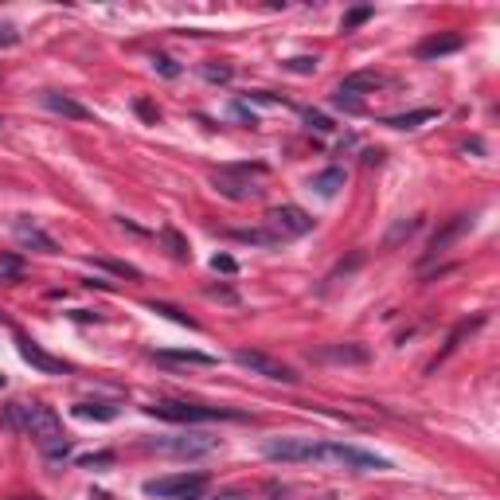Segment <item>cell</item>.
Masks as SVG:
<instances>
[{
    "label": "cell",
    "mask_w": 500,
    "mask_h": 500,
    "mask_svg": "<svg viewBox=\"0 0 500 500\" xmlns=\"http://www.w3.org/2000/svg\"><path fill=\"white\" fill-rule=\"evenodd\" d=\"M161 243L169 246V254H172V258H180V262H188V258H191V250H188V239L180 235L176 227H161Z\"/></svg>",
    "instance_id": "603a6c76"
},
{
    "label": "cell",
    "mask_w": 500,
    "mask_h": 500,
    "mask_svg": "<svg viewBox=\"0 0 500 500\" xmlns=\"http://www.w3.org/2000/svg\"><path fill=\"white\" fill-rule=\"evenodd\" d=\"M12 235H16V243L28 246V250H44V254H55V250H59V243H55L47 231H39L28 215H16L12 219Z\"/></svg>",
    "instance_id": "7c38bea8"
},
{
    "label": "cell",
    "mask_w": 500,
    "mask_h": 500,
    "mask_svg": "<svg viewBox=\"0 0 500 500\" xmlns=\"http://www.w3.org/2000/svg\"><path fill=\"white\" fill-rule=\"evenodd\" d=\"M262 454L270 461H294L305 465L316 457V438H266L262 441Z\"/></svg>",
    "instance_id": "9c48e42d"
},
{
    "label": "cell",
    "mask_w": 500,
    "mask_h": 500,
    "mask_svg": "<svg viewBox=\"0 0 500 500\" xmlns=\"http://www.w3.org/2000/svg\"><path fill=\"white\" fill-rule=\"evenodd\" d=\"M231 239L235 243H246V246H266V250H274V246H281L278 239L270 235L266 227H250V231H231Z\"/></svg>",
    "instance_id": "7402d4cb"
},
{
    "label": "cell",
    "mask_w": 500,
    "mask_h": 500,
    "mask_svg": "<svg viewBox=\"0 0 500 500\" xmlns=\"http://www.w3.org/2000/svg\"><path fill=\"white\" fill-rule=\"evenodd\" d=\"M74 419H86V422H114L121 414L118 403H94V399H82V403L71 406Z\"/></svg>",
    "instance_id": "e0dca14e"
},
{
    "label": "cell",
    "mask_w": 500,
    "mask_h": 500,
    "mask_svg": "<svg viewBox=\"0 0 500 500\" xmlns=\"http://www.w3.org/2000/svg\"><path fill=\"white\" fill-rule=\"evenodd\" d=\"M438 110H430V106H422V110H406V114H391V118H383L387 129H419V125L434 121Z\"/></svg>",
    "instance_id": "ffe728a7"
},
{
    "label": "cell",
    "mask_w": 500,
    "mask_h": 500,
    "mask_svg": "<svg viewBox=\"0 0 500 500\" xmlns=\"http://www.w3.org/2000/svg\"><path fill=\"white\" fill-rule=\"evenodd\" d=\"M94 266H98V270L118 274V278H141V270H137V266H129V262H114V258H94Z\"/></svg>",
    "instance_id": "484cf974"
},
{
    "label": "cell",
    "mask_w": 500,
    "mask_h": 500,
    "mask_svg": "<svg viewBox=\"0 0 500 500\" xmlns=\"http://www.w3.org/2000/svg\"><path fill=\"white\" fill-rule=\"evenodd\" d=\"M149 63H153V71L164 74V79H180V71H184V66H180L176 59H169V55H153Z\"/></svg>",
    "instance_id": "f1b7e54d"
},
{
    "label": "cell",
    "mask_w": 500,
    "mask_h": 500,
    "mask_svg": "<svg viewBox=\"0 0 500 500\" xmlns=\"http://www.w3.org/2000/svg\"><path fill=\"white\" fill-rule=\"evenodd\" d=\"M301 118H305V125H309L313 133H332V129H336V125L324 118L321 110H301Z\"/></svg>",
    "instance_id": "1f68e13d"
},
{
    "label": "cell",
    "mask_w": 500,
    "mask_h": 500,
    "mask_svg": "<svg viewBox=\"0 0 500 500\" xmlns=\"http://www.w3.org/2000/svg\"><path fill=\"white\" fill-rule=\"evenodd\" d=\"M254 176H266V164H231V169H215L211 184L227 199H258L262 188L254 184Z\"/></svg>",
    "instance_id": "5b68a950"
},
{
    "label": "cell",
    "mask_w": 500,
    "mask_h": 500,
    "mask_svg": "<svg viewBox=\"0 0 500 500\" xmlns=\"http://www.w3.org/2000/svg\"><path fill=\"white\" fill-rule=\"evenodd\" d=\"M145 414H153V419H164V422H243L246 414L243 411H231V406H199V403H184V399H156V403L145 406Z\"/></svg>",
    "instance_id": "7a4b0ae2"
},
{
    "label": "cell",
    "mask_w": 500,
    "mask_h": 500,
    "mask_svg": "<svg viewBox=\"0 0 500 500\" xmlns=\"http://www.w3.org/2000/svg\"><path fill=\"white\" fill-rule=\"evenodd\" d=\"M235 114H239V118H243L246 125H258V118H254V114H250V110H246V106H243V102H235Z\"/></svg>",
    "instance_id": "f35d334b"
},
{
    "label": "cell",
    "mask_w": 500,
    "mask_h": 500,
    "mask_svg": "<svg viewBox=\"0 0 500 500\" xmlns=\"http://www.w3.org/2000/svg\"><path fill=\"white\" fill-rule=\"evenodd\" d=\"M235 364H239V368H246V371H254V375H262V379H274V383H297V379H301L289 364L274 360V356L258 352V348H239Z\"/></svg>",
    "instance_id": "ba28073f"
},
{
    "label": "cell",
    "mask_w": 500,
    "mask_h": 500,
    "mask_svg": "<svg viewBox=\"0 0 500 500\" xmlns=\"http://www.w3.org/2000/svg\"><path fill=\"white\" fill-rule=\"evenodd\" d=\"M118 457L110 454V449H102V454H82L79 457V469H106V465H114Z\"/></svg>",
    "instance_id": "83f0119b"
},
{
    "label": "cell",
    "mask_w": 500,
    "mask_h": 500,
    "mask_svg": "<svg viewBox=\"0 0 500 500\" xmlns=\"http://www.w3.org/2000/svg\"><path fill=\"white\" fill-rule=\"evenodd\" d=\"M16 500H44V496H16Z\"/></svg>",
    "instance_id": "7bdbcfd3"
},
{
    "label": "cell",
    "mask_w": 500,
    "mask_h": 500,
    "mask_svg": "<svg viewBox=\"0 0 500 500\" xmlns=\"http://www.w3.org/2000/svg\"><path fill=\"white\" fill-rule=\"evenodd\" d=\"M149 449L156 454H169V457H207L219 449V438H207V434H172V438H149Z\"/></svg>",
    "instance_id": "52a82bcc"
},
{
    "label": "cell",
    "mask_w": 500,
    "mask_h": 500,
    "mask_svg": "<svg viewBox=\"0 0 500 500\" xmlns=\"http://www.w3.org/2000/svg\"><path fill=\"white\" fill-rule=\"evenodd\" d=\"M371 12H375L371 4H364V8H352V12H348L344 20H340V31H356L360 24H368V20H371Z\"/></svg>",
    "instance_id": "4316f807"
},
{
    "label": "cell",
    "mask_w": 500,
    "mask_h": 500,
    "mask_svg": "<svg viewBox=\"0 0 500 500\" xmlns=\"http://www.w3.org/2000/svg\"><path fill=\"white\" fill-rule=\"evenodd\" d=\"M219 500H243V493H223Z\"/></svg>",
    "instance_id": "b9f144b4"
},
{
    "label": "cell",
    "mask_w": 500,
    "mask_h": 500,
    "mask_svg": "<svg viewBox=\"0 0 500 500\" xmlns=\"http://www.w3.org/2000/svg\"><path fill=\"white\" fill-rule=\"evenodd\" d=\"M316 465H340L352 473H383L391 469L387 457L371 454V449L348 446V441H316Z\"/></svg>",
    "instance_id": "3957f363"
},
{
    "label": "cell",
    "mask_w": 500,
    "mask_h": 500,
    "mask_svg": "<svg viewBox=\"0 0 500 500\" xmlns=\"http://www.w3.org/2000/svg\"><path fill=\"white\" fill-rule=\"evenodd\" d=\"M313 360L316 364H368L371 360V352L364 344H324V348H316L313 352Z\"/></svg>",
    "instance_id": "5bb4252c"
},
{
    "label": "cell",
    "mask_w": 500,
    "mask_h": 500,
    "mask_svg": "<svg viewBox=\"0 0 500 500\" xmlns=\"http://www.w3.org/2000/svg\"><path fill=\"white\" fill-rule=\"evenodd\" d=\"M0 129H4V118H0Z\"/></svg>",
    "instance_id": "f6af8a7d"
},
{
    "label": "cell",
    "mask_w": 500,
    "mask_h": 500,
    "mask_svg": "<svg viewBox=\"0 0 500 500\" xmlns=\"http://www.w3.org/2000/svg\"><path fill=\"white\" fill-rule=\"evenodd\" d=\"M4 426L36 438V446L44 449V457H51V461H63V457L71 454V438L63 434L55 411L44 406V403H8L4 406Z\"/></svg>",
    "instance_id": "6da1fadb"
},
{
    "label": "cell",
    "mask_w": 500,
    "mask_h": 500,
    "mask_svg": "<svg viewBox=\"0 0 500 500\" xmlns=\"http://www.w3.org/2000/svg\"><path fill=\"white\" fill-rule=\"evenodd\" d=\"M461 44H465V39L457 36V31H441V36H430V39H422V44L414 47V59H422V63H434V59H441V55H454V51H461Z\"/></svg>",
    "instance_id": "9a60e30c"
},
{
    "label": "cell",
    "mask_w": 500,
    "mask_h": 500,
    "mask_svg": "<svg viewBox=\"0 0 500 500\" xmlns=\"http://www.w3.org/2000/svg\"><path fill=\"white\" fill-rule=\"evenodd\" d=\"M313 223L316 219L305 211V207H297V204H278V207H270V211H266V231H270L278 243H289V239L309 235Z\"/></svg>",
    "instance_id": "8992f818"
},
{
    "label": "cell",
    "mask_w": 500,
    "mask_h": 500,
    "mask_svg": "<svg viewBox=\"0 0 500 500\" xmlns=\"http://www.w3.org/2000/svg\"><path fill=\"white\" fill-rule=\"evenodd\" d=\"M39 106H47L51 114H59V118H66V121H90L94 118L86 106L74 102V98L63 94V90H44V94H39Z\"/></svg>",
    "instance_id": "4fadbf2b"
},
{
    "label": "cell",
    "mask_w": 500,
    "mask_h": 500,
    "mask_svg": "<svg viewBox=\"0 0 500 500\" xmlns=\"http://www.w3.org/2000/svg\"><path fill=\"white\" fill-rule=\"evenodd\" d=\"M133 110H137V114H141V118H145V121H153V125L161 121V110H156L153 102H145V98H137V102H133Z\"/></svg>",
    "instance_id": "e575fe53"
},
{
    "label": "cell",
    "mask_w": 500,
    "mask_h": 500,
    "mask_svg": "<svg viewBox=\"0 0 500 500\" xmlns=\"http://www.w3.org/2000/svg\"><path fill=\"white\" fill-rule=\"evenodd\" d=\"M16 348H20L24 364H31V368L44 371V375H66V371H71V368H66V364L59 360V356H47L31 336H16Z\"/></svg>",
    "instance_id": "8fae6325"
},
{
    "label": "cell",
    "mask_w": 500,
    "mask_h": 500,
    "mask_svg": "<svg viewBox=\"0 0 500 500\" xmlns=\"http://www.w3.org/2000/svg\"><path fill=\"white\" fill-rule=\"evenodd\" d=\"M211 270H215V274H235L239 262H235L231 254H215V258H211Z\"/></svg>",
    "instance_id": "d590c367"
},
{
    "label": "cell",
    "mask_w": 500,
    "mask_h": 500,
    "mask_svg": "<svg viewBox=\"0 0 500 500\" xmlns=\"http://www.w3.org/2000/svg\"><path fill=\"white\" fill-rule=\"evenodd\" d=\"M481 324H485V313H481V316H473V321H461V324H457V329H454V332H449V340H446V348H441V352H438V360H434V364H430V368H426V371H438V364H441V360H449V356H454V352H457V348H461V340H465V336H469V332H477V329H481Z\"/></svg>",
    "instance_id": "ac0fdd59"
},
{
    "label": "cell",
    "mask_w": 500,
    "mask_h": 500,
    "mask_svg": "<svg viewBox=\"0 0 500 500\" xmlns=\"http://www.w3.org/2000/svg\"><path fill=\"white\" fill-rule=\"evenodd\" d=\"M469 227H473V215H454V219H449L441 231H434V239H430L426 254H422V266H430L438 254H446V250L454 246V243H457V239H461Z\"/></svg>",
    "instance_id": "30bf717a"
},
{
    "label": "cell",
    "mask_w": 500,
    "mask_h": 500,
    "mask_svg": "<svg viewBox=\"0 0 500 500\" xmlns=\"http://www.w3.org/2000/svg\"><path fill=\"white\" fill-rule=\"evenodd\" d=\"M153 360H169V364H191V368H215V356L207 352H196V348H161L153 352Z\"/></svg>",
    "instance_id": "2e32d148"
},
{
    "label": "cell",
    "mask_w": 500,
    "mask_h": 500,
    "mask_svg": "<svg viewBox=\"0 0 500 500\" xmlns=\"http://www.w3.org/2000/svg\"><path fill=\"white\" fill-rule=\"evenodd\" d=\"M71 316H74V321H102V316H98V313H90V309H74Z\"/></svg>",
    "instance_id": "60d3db41"
},
{
    "label": "cell",
    "mask_w": 500,
    "mask_h": 500,
    "mask_svg": "<svg viewBox=\"0 0 500 500\" xmlns=\"http://www.w3.org/2000/svg\"><path fill=\"white\" fill-rule=\"evenodd\" d=\"M207 297H223V301H227V305H235V301H239V297L231 294V289H207Z\"/></svg>",
    "instance_id": "74e56055"
},
{
    "label": "cell",
    "mask_w": 500,
    "mask_h": 500,
    "mask_svg": "<svg viewBox=\"0 0 500 500\" xmlns=\"http://www.w3.org/2000/svg\"><path fill=\"white\" fill-rule=\"evenodd\" d=\"M149 313H161V316H169V321H176V324H184V329H196V321L184 313V309H176V305H169V301H149Z\"/></svg>",
    "instance_id": "d4e9b609"
},
{
    "label": "cell",
    "mask_w": 500,
    "mask_h": 500,
    "mask_svg": "<svg viewBox=\"0 0 500 500\" xmlns=\"http://www.w3.org/2000/svg\"><path fill=\"white\" fill-rule=\"evenodd\" d=\"M383 161V149H364V164H379Z\"/></svg>",
    "instance_id": "ab89813d"
},
{
    "label": "cell",
    "mask_w": 500,
    "mask_h": 500,
    "mask_svg": "<svg viewBox=\"0 0 500 500\" xmlns=\"http://www.w3.org/2000/svg\"><path fill=\"white\" fill-rule=\"evenodd\" d=\"M332 106H336V110H348V114H364V102L352 98V94H332Z\"/></svg>",
    "instance_id": "836d02e7"
},
{
    "label": "cell",
    "mask_w": 500,
    "mask_h": 500,
    "mask_svg": "<svg viewBox=\"0 0 500 500\" xmlns=\"http://www.w3.org/2000/svg\"><path fill=\"white\" fill-rule=\"evenodd\" d=\"M231 74H235V71H231L227 63H207L204 66V79L207 82H231Z\"/></svg>",
    "instance_id": "d6a6232c"
},
{
    "label": "cell",
    "mask_w": 500,
    "mask_h": 500,
    "mask_svg": "<svg viewBox=\"0 0 500 500\" xmlns=\"http://www.w3.org/2000/svg\"><path fill=\"white\" fill-rule=\"evenodd\" d=\"M145 496L156 500H204L207 493V473H169V477H153L141 485Z\"/></svg>",
    "instance_id": "277c9868"
},
{
    "label": "cell",
    "mask_w": 500,
    "mask_h": 500,
    "mask_svg": "<svg viewBox=\"0 0 500 500\" xmlns=\"http://www.w3.org/2000/svg\"><path fill=\"white\" fill-rule=\"evenodd\" d=\"M360 262H364V254H360V250H356V254L348 258V262H336V270H332L329 278H324V289H329V286H332V281H336V278H348V274H352V270H356V266H360Z\"/></svg>",
    "instance_id": "f546056e"
},
{
    "label": "cell",
    "mask_w": 500,
    "mask_h": 500,
    "mask_svg": "<svg viewBox=\"0 0 500 500\" xmlns=\"http://www.w3.org/2000/svg\"><path fill=\"white\" fill-rule=\"evenodd\" d=\"M419 227H422V215H411V219H399L395 227L387 231V239H383V246H399V243H403V239H411V235H414V231H419Z\"/></svg>",
    "instance_id": "cb8c5ba5"
},
{
    "label": "cell",
    "mask_w": 500,
    "mask_h": 500,
    "mask_svg": "<svg viewBox=\"0 0 500 500\" xmlns=\"http://www.w3.org/2000/svg\"><path fill=\"white\" fill-rule=\"evenodd\" d=\"M383 86V74H375V71H356V74H344V82H340V90L336 94H375V90Z\"/></svg>",
    "instance_id": "d6986e66"
},
{
    "label": "cell",
    "mask_w": 500,
    "mask_h": 500,
    "mask_svg": "<svg viewBox=\"0 0 500 500\" xmlns=\"http://www.w3.org/2000/svg\"><path fill=\"white\" fill-rule=\"evenodd\" d=\"M281 66H286V71H294V74H313L316 71V55H294V59H286Z\"/></svg>",
    "instance_id": "4dcf8cb0"
},
{
    "label": "cell",
    "mask_w": 500,
    "mask_h": 500,
    "mask_svg": "<svg viewBox=\"0 0 500 500\" xmlns=\"http://www.w3.org/2000/svg\"><path fill=\"white\" fill-rule=\"evenodd\" d=\"M4 383H8V375H0V391H4Z\"/></svg>",
    "instance_id": "ee69618b"
},
{
    "label": "cell",
    "mask_w": 500,
    "mask_h": 500,
    "mask_svg": "<svg viewBox=\"0 0 500 500\" xmlns=\"http://www.w3.org/2000/svg\"><path fill=\"white\" fill-rule=\"evenodd\" d=\"M16 44H20V31L12 24H0V47H16Z\"/></svg>",
    "instance_id": "8d00e7d4"
},
{
    "label": "cell",
    "mask_w": 500,
    "mask_h": 500,
    "mask_svg": "<svg viewBox=\"0 0 500 500\" xmlns=\"http://www.w3.org/2000/svg\"><path fill=\"white\" fill-rule=\"evenodd\" d=\"M309 188L316 191V196H324V199H332L336 196L340 188H344V169H336V164H332V169H324V172H316V176L309 180Z\"/></svg>",
    "instance_id": "44dd1931"
}]
</instances>
